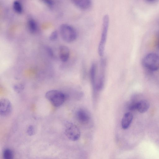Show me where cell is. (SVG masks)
<instances>
[{"instance_id":"obj_1","label":"cell","mask_w":159,"mask_h":159,"mask_svg":"<svg viewBox=\"0 0 159 159\" xmlns=\"http://www.w3.org/2000/svg\"><path fill=\"white\" fill-rule=\"evenodd\" d=\"M109 23V16L106 14L103 17L101 36L98 48V53L101 57H103L104 53Z\"/></svg>"},{"instance_id":"obj_2","label":"cell","mask_w":159,"mask_h":159,"mask_svg":"<svg viewBox=\"0 0 159 159\" xmlns=\"http://www.w3.org/2000/svg\"><path fill=\"white\" fill-rule=\"evenodd\" d=\"M45 97L53 106L58 107L64 102L67 96L60 91L51 90L47 92Z\"/></svg>"},{"instance_id":"obj_3","label":"cell","mask_w":159,"mask_h":159,"mask_svg":"<svg viewBox=\"0 0 159 159\" xmlns=\"http://www.w3.org/2000/svg\"><path fill=\"white\" fill-rule=\"evenodd\" d=\"M143 66L152 71L159 69V56L155 53H149L143 58L142 61Z\"/></svg>"},{"instance_id":"obj_4","label":"cell","mask_w":159,"mask_h":159,"mask_svg":"<svg viewBox=\"0 0 159 159\" xmlns=\"http://www.w3.org/2000/svg\"><path fill=\"white\" fill-rule=\"evenodd\" d=\"M60 32L62 39L67 43L74 41L77 36V34L75 29L67 24H62L60 26Z\"/></svg>"},{"instance_id":"obj_5","label":"cell","mask_w":159,"mask_h":159,"mask_svg":"<svg viewBox=\"0 0 159 159\" xmlns=\"http://www.w3.org/2000/svg\"><path fill=\"white\" fill-rule=\"evenodd\" d=\"M65 134L69 139L73 141L78 140L80 135V131L78 128L72 123H69L67 124Z\"/></svg>"},{"instance_id":"obj_6","label":"cell","mask_w":159,"mask_h":159,"mask_svg":"<svg viewBox=\"0 0 159 159\" xmlns=\"http://www.w3.org/2000/svg\"><path fill=\"white\" fill-rule=\"evenodd\" d=\"M12 107L11 102L8 99L2 98L0 101V114L2 116H7L11 112Z\"/></svg>"},{"instance_id":"obj_7","label":"cell","mask_w":159,"mask_h":159,"mask_svg":"<svg viewBox=\"0 0 159 159\" xmlns=\"http://www.w3.org/2000/svg\"><path fill=\"white\" fill-rule=\"evenodd\" d=\"M102 59L101 61V69L99 78L96 85V90H100L103 87L105 79V61Z\"/></svg>"},{"instance_id":"obj_8","label":"cell","mask_w":159,"mask_h":159,"mask_svg":"<svg viewBox=\"0 0 159 159\" xmlns=\"http://www.w3.org/2000/svg\"><path fill=\"white\" fill-rule=\"evenodd\" d=\"M76 117L80 122L83 124L88 123L90 119V115L88 112L83 109H80L77 111Z\"/></svg>"},{"instance_id":"obj_9","label":"cell","mask_w":159,"mask_h":159,"mask_svg":"<svg viewBox=\"0 0 159 159\" xmlns=\"http://www.w3.org/2000/svg\"><path fill=\"white\" fill-rule=\"evenodd\" d=\"M72 2L77 7L82 10L89 9L92 5V2L90 0H73Z\"/></svg>"},{"instance_id":"obj_10","label":"cell","mask_w":159,"mask_h":159,"mask_svg":"<svg viewBox=\"0 0 159 159\" xmlns=\"http://www.w3.org/2000/svg\"><path fill=\"white\" fill-rule=\"evenodd\" d=\"M59 55L61 60L64 62L67 61L70 55V51L66 46L62 45L59 48Z\"/></svg>"},{"instance_id":"obj_11","label":"cell","mask_w":159,"mask_h":159,"mask_svg":"<svg viewBox=\"0 0 159 159\" xmlns=\"http://www.w3.org/2000/svg\"><path fill=\"white\" fill-rule=\"evenodd\" d=\"M133 119L132 114L129 112L125 113L121 120V126L124 129H127L130 125Z\"/></svg>"},{"instance_id":"obj_12","label":"cell","mask_w":159,"mask_h":159,"mask_svg":"<svg viewBox=\"0 0 159 159\" xmlns=\"http://www.w3.org/2000/svg\"><path fill=\"white\" fill-rule=\"evenodd\" d=\"M96 66L95 64L93 63L91 66L90 70V76L91 83L94 91L96 90Z\"/></svg>"},{"instance_id":"obj_13","label":"cell","mask_w":159,"mask_h":159,"mask_svg":"<svg viewBox=\"0 0 159 159\" xmlns=\"http://www.w3.org/2000/svg\"><path fill=\"white\" fill-rule=\"evenodd\" d=\"M149 107V104L147 101L141 100L137 102L136 110L141 113H143L147 111Z\"/></svg>"},{"instance_id":"obj_14","label":"cell","mask_w":159,"mask_h":159,"mask_svg":"<svg viewBox=\"0 0 159 159\" xmlns=\"http://www.w3.org/2000/svg\"><path fill=\"white\" fill-rule=\"evenodd\" d=\"M14 153L11 149L7 148L3 151L2 154L3 159H13Z\"/></svg>"},{"instance_id":"obj_15","label":"cell","mask_w":159,"mask_h":159,"mask_svg":"<svg viewBox=\"0 0 159 159\" xmlns=\"http://www.w3.org/2000/svg\"><path fill=\"white\" fill-rule=\"evenodd\" d=\"M28 29L32 33H34L37 28V24L36 22L33 19L29 20L28 22Z\"/></svg>"},{"instance_id":"obj_16","label":"cell","mask_w":159,"mask_h":159,"mask_svg":"<svg viewBox=\"0 0 159 159\" xmlns=\"http://www.w3.org/2000/svg\"><path fill=\"white\" fill-rule=\"evenodd\" d=\"M13 7L15 12L20 13L22 11V7L21 3L18 1H15L13 3Z\"/></svg>"},{"instance_id":"obj_17","label":"cell","mask_w":159,"mask_h":159,"mask_svg":"<svg viewBox=\"0 0 159 159\" xmlns=\"http://www.w3.org/2000/svg\"><path fill=\"white\" fill-rule=\"evenodd\" d=\"M27 133L29 136H32L35 134V129L34 127L32 125L28 126L27 129Z\"/></svg>"},{"instance_id":"obj_18","label":"cell","mask_w":159,"mask_h":159,"mask_svg":"<svg viewBox=\"0 0 159 159\" xmlns=\"http://www.w3.org/2000/svg\"><path fill=\"white\" fill-rule=\"evenodd\" d=\"M24 88V86L21 84H16L13 87L14 90L17 93L20 92Z\"/></svg>"},{"instance_id":"obj_19","label":"cell","mask_w":159,"mask_h":159,"mask_svg":"<svg viewBox=\"0 0 159 159\" xmlns=\"http://www.w3.org/2000/svg\"><path fill=\"white\" fill-rule=\"evenodd\" d=\"M58 37V33L56 30L52 32L49 36V39L50 40L54 41L56 40Z\"/></svg>"},{"instance_id":"obj_20","label":"cell","mask_w":159,"mask_h":159,"mask_svg":"<svg viewBox=\"0 0 159 159\" xmlns=\"http://www.w3.org/2000/svg\"><path fill=\"white\" fill-rule=\"evenodd\" d=\"M44 2L49 6H52L53 5V2L51 0H44Z\"/></svg>"},{"instance_id":"obj_21","label":"cell","mask_w":159,"mask_h":159,"mask_svg":"<svg viewBox=\"0 0 159 159\" xmlns=\"http://www.w3.org/2000/svg\"><path fill=\"white\" fill-rule=\"evenodd\" d=\"M47 52L48 53L49 55L51 56H52L53 55V52L51 49L49 48H48L47 49Z\"/></svg>"},{"instance_id":"obj_22","label":"cell","mask_w":159,"mask_h":159,"mask_svg":"<svg viewBox=\"0 0 159 159\" xmlns=\"http://www.w3.org/2000/svg\"><path fill=\"white\" fill-rule=\"evenodd\" d=\"M158 36H157V47L158 49H159V33L158 34Z\"/></svg>"}]
</instances>
